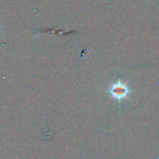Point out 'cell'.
<instances>
[{"instance_id":"1","label":"cell","mask_w":159,"mask_h":159,"mask_svg":"<svg viewBox=\"0 0 159 159\" xmlns=\"http://www.w3.org/2000/svg\"><path fill=\"white\" fill-rule=\"evenodd\" d=\"M109 93L114 99L117 100H122L128 96L130 90L127 84L123 83L120 80H119L115 83L111 84L109 88Z\"/></svg>"}]
</instances>
